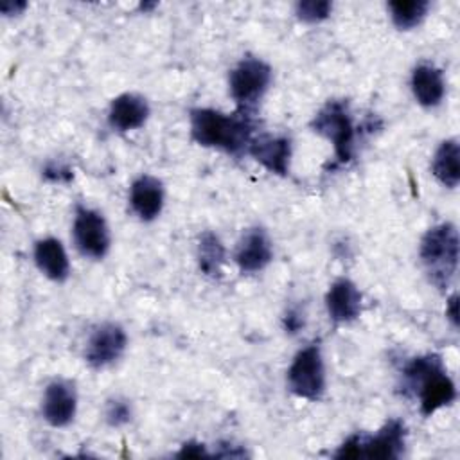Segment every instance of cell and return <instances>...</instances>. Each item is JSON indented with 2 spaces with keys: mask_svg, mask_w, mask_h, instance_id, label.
Wrapping results in <instances>:
<instances>
[{
  "mask_svg": "<svg viewBox=\"0 0 460 460\" xmlns=\"http://www.w3.org/2000/svg\"><path fill=\"white\" fill-rule=\"evenodd\" d=\"M189 124L196 144L228 155L246 153L253 138V122L250 113L243 111L223 113L214 108H192Z\"/></svg>",
  "mask_w": 460,
  "mask_h": 460,
  "instance_id": "obj_1",
  "label": "cell"
},
{
  "mask_svg": "<svg viewBox=\"0 0 460 460\" xmlns=\"http://www.w3.org/2000/svg\"><path fill=\"white\" fill-rule=\"evenodd\" d=\"M406 386L419 399V408L424 417L449 406L456 399V386L449 377L444 361L438 354H424L413 358L402 370Z\"/></svg>",
  "mask_w": 460,
  "mask_h": 460,
  "instance_id": "obj_2",
  "label": "cell"
},
{
  "mask_svg": "<svg viewBox=\"0 0 460 460\" xmlns=\"http://www.w3.org/2000/svg\"><path fill=\"white\" fill-rule=\"evenodd\" d=\"M458 230L453 223H438L426 230L419 243L420 264L433 286L446 289L458 270Z\"/></svg>",
  "mask_w": 460,
  "mask_h": 460,
  "instance_id": "obj_3",
  "label": "cell"
},
{
  "mask_svg": "<svg viewBox=\"0 0 460 460\" xmlns=\"http://www.w3.org/2000/svg\"><path fill=\"white\" fill-rule=\"evenodd\" d=\"M406 446V428L401 420L385 422L374 435H352L334 453L336 458H399Z\"/></svg>",
  "mask_w": 460,
  "mask_h": 460,
  "instance_id": "obj_4",
  "label": "cell"
},
{
  "mask_svg": "<svg viewBox=\"0 0 460 460\" xmlns=\"http://www.w3.org/2000/svg\"><path fill=\"white\" fill-rule=\"evenodd\" d=\"M314 133L322 135L332 144L338 164H347L354 156V122L345 101L325 102L311 120Z\"/></svg>",
  "mask_w": 460,
  "mask_h": 460,
  "instance_id": "obj_5",
  "label": "cell"
},
{
  "mask_svg": "<svg viewBox=\"0 0 460 460\" xmlns=\"http://www.w3.org/2000/svg\"><path fill=\"white\" fill-rule=\"evenodd\" d=\"M271 84V66L255 56L243 58L228 75V92L237 111L250 113Z\"/></svg>",
  "mask_w": 460,
  "mask_h": 460,
  "instance_id": "obj_6",
  "label": "cell"
},
{
  "mask_svg": "<svg viewBox=\"0 0 460 460\" xmlns=\"http://www.w3.org/2000/svg\"><path fill=\"white\" fill-rule=\"evenodd\" d=\"M288 388L302 399L318 401L325 392V363L316 341L300 349L286 374Z\"/></svg>",
  "mask_w": 460,
  "mask_h": 460,
  "instance_id": "obj_7",
  "label": "cell"
},
{
  "mask_svg": "<svg viewBox=\"0 0 460 460\" xmlns=\"http://www.w3.org/2000/svg\"><path fill=\"white\" fill-rule=\"evenodd\" d=\"M72 239L77 252L88 259H102L110 252L111 234L104 216L90 207L79 205L72 223Z\"/></svg>",
  "mask_w": 460,
  "mask_h": 460,
  "instance_id": "obj_8",
  "label": "cell"
},
{
  "mask_svg": "<svg viewBox=\"0 0 460 460\" xmlns=\"http://www.w3.org/2000/svg\"><path fill=\"white\" fill-rule=\"evenodd\" d=\"M128 347V336L122 325L115 322L99 323L88 336L84 345V361L95 368H106L117 363Z\"/></svg>",
  "mask_w": 460,
  "mask_h": 460,
  "instance_id": "obj_9",
  "label": "cell"
},
{
  "mask_svg": "<svg viewBox=\"0 0 460 460\" xmlns=\"http://www.w3.org/2000/svg\"><path fill=\"white\" fill-rule=\"evenodd\" d=\"M77 411V390L70 379H52L43 392L41 415L52 428L68 426Z\"/></svg>",
  "mask_w": 460,
  "mask_h": 460,
  "instance_id": "obj_10",
  "label": "cell"
},
{
  "mask_svg": "<svg viewBox=\"0 0 460 460\" xmlns=\"http://www.w3.org/2000/svg\"><path fill=\"white\" fill-rule=\"evenodd\" d=\"M255 162L277 176H288L291 165V140L284 135L262 133L253 137L248 151Z\"/></svg>",
  "mask_w": 460,
  "mask_h": 460,
  "instance_id": "obj_11",
  "label": "cell"
},
{
  "mask_svg": "<svg viewBox=\"0 0 460 460\" xmlns=\"http://www.w3.org/2000/svg\"><path fill=\"white\" fill-rule=\"evenodd\" d=\"M273 259V244L268 232L261 226L248 228L234 252V261L243 273L262 271Z\"/></svg>",
  "mask_w": 460,
  "mask_h": 460,
  "instance_id": "obj_12",
  "label": "cell"
},
{
  "mask_svg": "<svg viewBox=\"0 0 460 460\" xmlns=\"http://www.w3.org/2000/svg\"><path fill=\"white\" fill-rule=\"evenodd\" d=\"M149 113H151V108L144 95L135 92H126L111 99L108 108V124L113 131L128 133L142 128Z\"/></svg>",
  "mask_w": 460,
  "mask_h": 460,
  "instance_id": "obj_13",
  "label": "cell"
},
{
  "mask_svg": "<svg viewBox=\"0 0 460 460\" xmlns=\"http://www.w3.org/2000/svg\"><path fill=\"white\" fill-rule=\"evenodd\" d=\"M165 201L164 183L151 174H140L129 187V207L140 221H153L160 216Z\"/></svg>",
  "mask_w": 460,
  "mask_h": 460,
  "instance_id": "obj_14",
  "label": "cell"
},
{
  "mask_svg": "<svg viewBox=\"0 0 460 460\" xmlns=\"http://www.w3.org/2000/svg\"><path fill=\"white\" fill-rule=\"evenodd\" d=\"M325 309L334 323H349L361 313V293L350 279H336L325 293Z\"/></svg>",
  "mask_w": 460,
  "mask_h": 460,
  "instance_id": "obj_15",
  "label": "cell"
},
{
  "mask_svg": "<svg viewBox=\"0 0 460 460\" xmlns=\"http://www.w3.org/2000/svg\"><path fill=\"white\" fill-rule=\"evenodd\" d=\"M38 270L54 282H65L70 275V261L65 246L56 237H43L34 243L32 252Z\"/></svg>",
  "mask_w": 460,
  "mask_h": 460,
  "instance_id": "obj_16",
  "label": "cell"
},
{
  "mask_svg": "<svg viewBox=\"0 0 460 460\" xmlns=\"http://www.w3.org/2000/svg\"><path fill=\"white\" fill-rule=\"evenodd\" d=\"M410 86L415 101L424 108H435L442 102L446 83L442 72L431 63H419L411 70Z\"/></svg>",
  "mask_w": 460,
  "mask_h": 460,
  "instance_id": "obj_17",
  "label": "cell"
},
{
  "mask_svg": "<svg viewBox=\"0 0 460 460\" xmlns=\"http://www.w3.org/2000/svg\"><path fill=\"white\" fill-rule=\"evenodd\" d=\"M431 172L447 189H455L460 183V147L456 138L440 142L431 158Z\"/></svg>",
  "mask_w": 460,
  "mask_h": 460,
  "instance_id": "obj_18",
  "label": "cell"
},
{
  "mask_svg": "<svg viewBox=\"0 0 460 460\" xmlns=\"http://www.w3.org/2000/svg\"><path fill=\"white\" fill-rule=\"evenodd\" d=\"M225 257H226V250L221 239L214 232H203L198 239V250H196V259L201 273L212 279L221 277Z\"/></svg>",
  "mask_w": 460,
  "mask_h": 460,
  "instance_id": "obj_19",
  "label": "cell"
},
{
  "mask_svg": "<svg viewBox=\"0 0 460 460\" xmlns=\"http://www.w3.org/2000/svg\"><path fill=\"white\" fill-rule=\"evenodd\" d=\"M388 11L392 23L399 31H410L422 23L429 11V2L426 0H395L388 2Z\"/></svg>",
  "mask_w": 460,
  "mask_h": 460,
  "instance_id": "obj_20",
  "label": "cell"
},
{
  "mask_svg": "<svg viewBox=\"0 0 460 460\" xmlns=\"http://www.w3.org/2000/svg\"><path fill=\"white\" fill-rule=\"evenodd\" d=\"M332 4L327 0H304L295 5V14L304 23H320L329 18Z\"/></svg>",
  "mask_w": 460,
  "mask_h": 460,
  "instance_id": "obj_21",
  "label": "cell"
},
{
  "mask_svg": "<svg viewBox=\"0 0 460 460\" xmlns=\"http://www.w3.org/2000/svg\"><path fill=\"white\" fill-rule=\"evenodd\" d=\"M133 417V408L131 402L124 397H110L104 404V420L111 426V428H120L124 424H128Z\"/></svg>",
  "mask_w": 460,
  "mask_h": 460,
  "instance_id": "obj_22",
  "label": "cell"
},
{
  "mask_svg": "<svg viewBox=\"0 0 460 460\" xmlns=\"http://www.w3.org/2000/svg\"><path fill=\"white\" fill-rule=\"evenodd\" d=\"M43 176H45L47 180H50V181L61 183V181H68V180L72 178V172H70L68 167H65V165H61V164H50V165L45 167Z\"/></svg>",
  "mask_w": 460,
  "mask_h": 460,
  "instance_id": "obj_23",
  "label": "cell"
},
{
  "mask_svg": "<svg viewBox=\"0 0 460 460\" xmlns=\"http://www.w3.org/2000/svg\"><path fill=\"white\" fill-rule=\"evenodd\" d=\"M176 456L178 458H201V456H210V453L199 442H185Z\"/></svg>",
  "mask_w": 460,
  "mask_h": 460,
  "instance_id": "obj_24",
  "label": "cell"
},
{
  "mask_svg": "<svg viewBox=\"0 0 460 460\" xmlns=\"http://www.w3.org/2000/svg\"><path fill=\"white\" fill-rule=\"evenodd\" d=\"M446 316L453 327H458V295L453 293L446 304Z\"/></svg>",
  "mask_w": 460,
  "mask_h": 460,
  "instance_id": "obj_25",
  "label": "cell"
},
{
  "mask_svg": "<svg viewBox=\"0 0 460 460\" xmlns=\"http://www.w3.org/2000/svg\"><path fill=\"white\" fill-rule=\"evenodd\" d=\"M25 7H27L25 2H4V4L0 5V11H2L5 16H14V14H20Z\"/></svg>",
  "mask_w": 460,
  "mask_h": 460,
  "instance_id": "obj_26",
  "label": "cell"
}]
</instances>
